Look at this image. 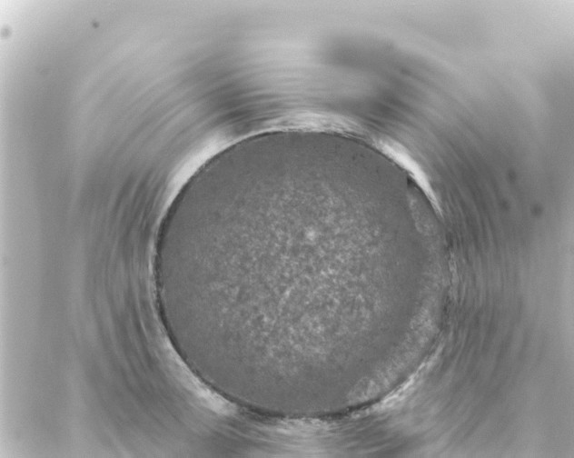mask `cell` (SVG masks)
<instances>
[{"label":"cell","mask_w":574,"mask_h":458,"mask_svg":"<svg viewBox=\"0 0 574 458\" xmlns=\"http://www.w3.org/2000/svg\"><path fill=\"white\" fill-rule=\"evenodd\" d=\"M372 143L377 150L390 158L409 174L435 211L441 214L442 208L440 201L432 186L431 181L424 168L411 152L401 143L387 136L374 137L372 138Z\"/></svg>","instance_id":"6da1fadb"}]
</instances>
